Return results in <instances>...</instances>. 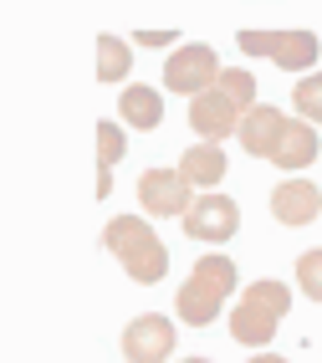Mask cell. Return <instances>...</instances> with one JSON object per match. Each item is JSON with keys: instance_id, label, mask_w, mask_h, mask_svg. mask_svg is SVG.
Returning a JSON list of instances; mask_svg holds the SVG:
<instances>
[{"instance_id": "cell-16", "label": "cell", "mask_w": 322, "mask_h": 363, "mask_svg": "<svg viewBox=\"0 0 322 363\" xmlns=\"http://www.w3.org/2000/svg\"><path fill=\"white\" fill-rule=\"evenodd\" d=\"M133 72V52H128V41L103 31L97 36V82H123Z\"/></svg>"}, {"instance_id": "cell-9", "label": "cell", "mask_w": 322, "mask_h": 363, "mask_svg": "<svg viewBox=\"0 0 322 363\" xmlns=\"http://www.w3.org/2000/svg\"><path fill=\"white\" fill-rule=\"evenodd\" d=\"M189 128L200 133V143H220V138H231V133H240V113H235V103L226 98V92H200V98L189 103Z\"/></svg>"}, {"instance_id": "cell-14", "label": "cell", "mask_w": 322, "mask_h": 363, "mask_svg": "<svg viewBox=\"0 0 322 363\" xmlns=\"http://www.w3.org/2000/svg\"><path fill=\"white\" fill-rule=\"evenodd\" d=\"M128 154V133H123L113 118H103L97 123V200L113 195V164Z\"/></svg>"}, {"instance_id": "cell-7", "label": "cell", "mask_w": 322, "mask_h": 363, "mask_svg": "<svg viewBox=\"0 0 322 363\" xmlns=\"http://www.w3.org/2000/svg\"><path fill=\"white\" fill-rule=\"evenodd\" d=\"M179 225H184L189 240H200V246H226V240L240 230V205L231 195H200Z\"/></svg>"}, {"instance_id": "cell-15", "label": "cell", "mask_w": 322, "mask_h": 363, "mask_svg": "<svg viewBox=\"0 0 322 363\" xmlns=\"http://www.w3.org/2000/svg\"><path fill=\"white\" fill-rule=\"evenodd\" d=\"M118 113L128 128H159L164 123V92L154 87H123L118 92Z\"/></svg>"}, {"instance_id": "cell-20", "label": "cell", "mask_w": 322, "mask_h": 363, "mask_svg": "<svg viewBox=\"0 0 322 363\" xmlns=\"http://www.w3.org/2000/svg\"><path fill=\"white\" fill-rule=\"evenodd\" d=\"M133 41H138V46H174L179 36H174V31H138Z\"/></svg>"}, {"instance_id": "cell-18", "label": "cell", "mask_w": 322, "mask_h": 363, "mask_svg": "<svg viewBox=\"0 0 322 363\" xmlns=\"http://www.w3.org/2000/svg\"><path fill=\"white\" fill-rule=\"evenodd\" d=\"M292 108H296V118H302V123H322V72H307L302 82L292 87Z\"/></svg>"}, {"instance_id": "cell-2", "label": "cell", "mask_w": 322, "mask_h": 363, "mask_svg": "<svg viewBox=\"0 0 322 363\" xmlns=\"http://www.w3.org/2000/svg\"><path fill=\"white\" fill-rule=\"evenodd\" d=\"M231 292H235V261L231 256H200V261H194V272H189V281L179 286V297H174L179 323L210 328Z\"/></svg>"}, {"instance_id": "cell-3", "label": "cell", "mask_w": 322, "mask_h": 363, "mask_svg": "<svg viewBox=\"0 0 322 363\" xmlns=\"http://www.w3.org/2000/svg\"><path fill=\"white\" fill-rule=\"evenodd\" d=\"M292 312V292L282 281H271V277H261V281H251L245 286V297L235 302V312H231V337L235 343H245V348H266L271 337H277V323Z\"/></svg>"}, {"instance_id": "cell-13", "label": "cell", "mask_w": 322, "mask_h": 363, "mask_svg": "<svg viewBox=\"0 0 322 363\" xmlns=\"http://www.w3.org/2000/svg\"><path fill=\"white\" fill-rule=\"evenodd\" d=\"M271 164L287 169V174H296V169L317 164V128L302 123V118H292L287 133H282V143H277V154H271Z\"/></svg>"}, {"instance_id": "cell-5", "label": "cell", "mask_w": 322, "mask_h": 363, "mask_svg": "<svg viewBox=\"0 0 322 363\" xmlns=\"http://www.w3.org/2000/svg\"><path fill=\"white\" fill-rule=\"evenodd\" d=\"M220 57H215V46H205V41H184L174 57L164 62V87L169 92H184V98L194 103L200 92H210L215 82H220Z\"/></svg>"}, {"instance_id": "cell-19", "label": "cell", "mask_w": 322, "mask_h": 363, "mask_svg": "<svg viewBox=\"0 0 322 363\" xmlns=\"http://www.w3.org/2000/svg\"><path fill=\"white\" fill-rule=\"evenodd\" d=\"M296 286H302V297L322 302V246H312V251L296 256Z\"/></svg>"}, {"instance_id": "cell-4", "label": "cell", "mask_w": 322, "mask_h": 363, "mask_svg": "<svg viewBox=\"0 0 322 363\" xmlns=\"http://www.w3.org/2000/svg\"><path fill=\"white\" fill-rule=\"evenodd\" d=\"M240 52H256V57H271L282 72H307L317 67V52H322V41L312 31H240Z\"/></svg>"}, {"instance_id": "cell-11", "label": "cell", "mask_w": 322, "mask_h": 363, "mask_svg": "<svg viewBox=\"0 0 322 363\" xmlns=\"http://www.w3.org/2000/svg\"><path fill=\"white\" fill-rule=\"evenodd\" d=\"M287 123H292V118L277 113V108H251V113L240 118V133L235 138H240L245 154L271 159V154H277V143H282V133H287Z\"/></svg>"}, {"instance_id": "cell-1", "label": "cell", "mask_w": 322, "mask_h": 363, "mask_svg": "<svg viewBox=\"0 0 322 363\" xmlns=\"http://www.w3.org/2000/svg\"><path fill=\"white\" fill-rule=\"evenodd\" d=\"M103 246L118 256L123 272L133 281H143V286L169 277V246L154 235V225H148L143 215H113L108 230H103Z\"/></svg>"}, {"instance_id": "cell-8", "label": "cell", "mask_w": 322, "mask_h": 363, "mask_svg": "<svg viewBox=\"0 0 322 363\" xmlns=\"http://www.w3.org/2000/svg\"><path fill=\"white\" fill-rule=\"evenodd\" d=\"M169 353H174V323L159 312H143L123 328V358L128 363H164Z\"/></svg>"}, {"instance_id": "cell-6", "label": "cell", "mask_w": 322, "mask_h": 363, "mask_svg": "<svg viewBox=\"0 0 322 363\" xmlns=\"http://www.w3.org/2000/svg\"><path fill=\"white\" fill-rule=\"evenodd\" d=\"M138 205L143 215H154V220H184L189 205H194V189L189 179L179 174V169H148V174H138Z\"/></svg>"}, {"instance_id": "cell-10", "label": "cell", "mask_w": 322, "mask_h": 363, "mask_svg": "<svg viewBox=\"0 0 322 363\" xmlns=\"http://www.w3.org/2000/svg\"><path fill=\"white\" fill-rule=\"evenodd\" d=\"M271 215H277L282 225H312L317 215H322V189L312 184V179H287V184H277L271 189Z\"/></svg>"}, {"instance_id": "cell-22", "label": "cell", "mask_w": 322, "mask_h": 363, "mask_svg": "<svg viewBox=\"0 0 322 363\" xmlns=\"http://www.w3.org/2000/svg\"><path fill=\"white\" fill-rule=\"evenodd\" d=\"M184 363H210V358H184Z\"/></svg>"}, {"instance_id": "cell-12", "label": "cell", "mask_w": 322, "mask_h": 363, "mask_svg": "<svg viewBox=\"0 0 322 363\" xmlns=\"http://www.w3.org/2000/svg\"><path fill=\"white\" fill-rule=\"evenodd\" d=\"M179 174L189 179V189L215 195V184L226 179V149H220V143H189L184 159H179Z\"/></svg>"}, {"instance_id": "cell-17", "label": "cell", "mask_w": 322, "mask_h": 363, "mask_svg": "<svg viewBox=\"0 0 322 363\" xmlns=\"http://www.w3.org/2000/svg\"><path fill=\"white\" fill-rule=\"evenodd\" d=\"M215 92H226L240 118L251 113V108H261V103H256V77H251L245 67H226V72H220V82H215Z\"/></svg>"}, {"instance_id": "cell-21", "label": "cell", "mask_w": 322, "mask_h": 363, "mask_svg": "<svg viewBox=\"0 0 322 363\" xmlns=\"http://www.w3.org/2000/svg\"><path fill=\"white\" fill-rule=\"evenodd\" d=\"M245 363H287L282 353H256V358H245Z\"/></svg>"}]
</instances>
